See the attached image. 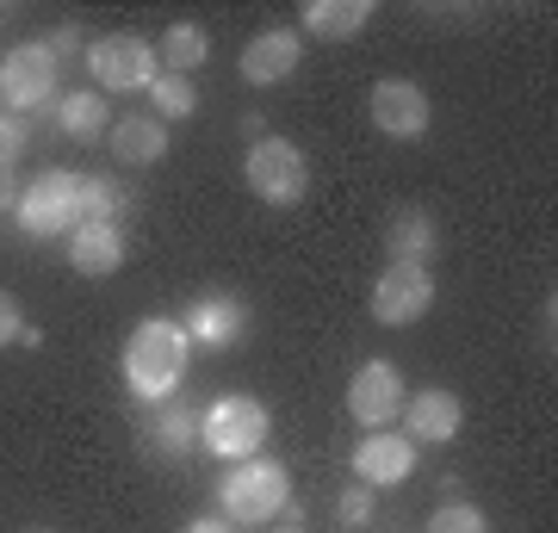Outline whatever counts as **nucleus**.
<instances>
[{
  "mask_svg": "<svg viewBox=\"0 0 558 533\" xmlns=\"http://www.w3.org/2000/svg\"><path fill=\"white\" fill-rule=\"evenodd\" d=\"M186 354H193V341H186V329L174 316H143L131 329V341H124V385L137 397H149V403H161L186 378Z\"/></svg>",
  "mask_w": 558,
  "mask_h": 533,
  "instance_id": "nucleus-1",
  "label": "nucleus"
},
{
  "mask_svg": "<svg viewBox=\"0 0 558 533\" xmlns=\"http://www.w3.org/2000/svg\"><path fill=\"white\" fill-rule=\"evenodd\" d=\"M292 502V472L279 465V459H236L230 472L218 477V509L223 521H242V528H255V521H274L279 509Z\"/></svg>",
  "mask_w": 558,
  "mask_h": 533,
  "instance_id": "nucleus-2",
  "label": "nucleus"
},
{
  "mask_svg": "<svg viewBox=\"0 0 558 533\" xmlns=\"http://www.w3.org/2000/svg\"><path fill=\"white\" fill-rule=\"evenodd\" d=\"M267 403L260 397H242V391H230V397H218L211 410H205V422H199V447L205 453H218V459H255L260 447H267Z\"/></svg>",
  "mask_w": 558,
  "mask_h": 533,
  "instance_id": "nucleus-3",
  "label": "nucleus"
},
{
  "mask_svg": "<svg viewBox=\"0 0 558 533\" xmlns=\"http://www.w3.org/2000/svg\"><path fill=\"white\" fill-rule=\"evenodd\" d=\"M87 75L100 94H143V87H156L161 57L137 32H106L100 44H87Z\"/></svg>",
  "mask_w": 558,
  "mask_h": 533,
  "instance_id": "nucleus-4",
  "label": "nucleus"
},
{
  "mask_svg": "<svg viewBox=\"0 0 558 533\" xmlns=\"http://www.w3.org/2000/svg\"><path fill=\"white\" fill-rule=\"evenodd\" d=\"M57 81H62V62L50 44H13L0 57V106L25 119V112H44L57 99Z\"/></svg>",
  "mask_w": 558,
  "mask_h": 533,
  "instance_id": "nucleus-5",
  "label": "nucleus"
},
{
  "mask_svg": "<svg viewBox=\"0 0 558 533\" xmlns=\"http://www.w3.org/2000/svg\"><path fill=\"white\" fill-rule=\"evenodd\" d=\"M242 180H248V193L260 198V205H299L304 193H311V161L299 156V143L286 137H260L255 149H248V161H242Z\"/></svg>",
  "mask_w": 558,
  "mask_h": 533,
  "instance_id": "nucleus-6",
  "label": "nucleus"
},
{
  "mask_svg": "<svg viewBox=\"0 0 558 533\" xmlns=\"http://www.w3.org/2000/svg\"><path fill=\"white\" fill-rule=\"evenodd\" d=\"M20 223L25 237H69L81 223V174L75 168H44L20 186Z\"/></svg>",
  "mask_w": 558,
  "mask_h": 533,
  "instance_id": "nucleus-7",
  "label": "nucleus"
},
{
  "mask_svg": "<svg viewBox=\"0 0 558 533\" xmlns=\"http://www.w3.org/2000/svg\"><path fill=\"white\" fill-rule=\"evenodd\" d=\"M435 311V274L428 267H410V261H391L379 279H373V323L385 329H410Z\"/></svg>",
  "mask_w": 558,
  "mask_h": 533,
  "instance_id": "nucleus-8",
  "label": "nucleus"
},
{
  "mask_svg": "<svg viewBox=\"0 0 558 533\" xmlns=\"http://www.w3.org/2000/svg\"><path fill=\"white\" fill-rule=\"evenodd\" d=\"M403 373L391 366V360H366L354 378H348V415H354L360 428H391L398 422V410H403Z\"/></svg>",
  "mask_w": 558,
  "mask_h": 533,
  "instance_id": "nucleus-9",
  "label": "nucleus"
},
{
  "mask_svg": "<svg viewBox=\"0 0 558 533\" xmlns=\"http://www.w3.org/2000/svg\"><path fill=\"white\" fill-rule=\"evenodd\" d=\"M428 119H435V106H428V94H422L416 81H379L373 87V124H379L385 137H398V143H416L422 131H428Z\"/></svg>",
  "mask_w": 558,
  "mask_h": 533,
  "instance_id": "nucleus-10",
  "label": "nucleus"
},
{
  "mask_svg": "<svg viewBox=\"0 0 558 533\" xmlns=\"http://www.w3.org/2000/svg\"><path fill=\"white\" fill-rule=\"evenodd\" d=\"M299 62H304V38L286 32V25H274V32L248 38V50H242V81L248 87H279L286 75H299Z\"/></svg>",
  "mask_w": 558,
  "mask_h": 533,
  "instance_id": "nucleus-11",
  "label": "nucleus"
},
{
  "mask_svg": "<svg viewBox=\"0 0 558 533\" xmlns=\"http://www.w3.org/2000/svg\"><path fill=\"white\" fill-rule=\"evenodd\" d=\"M416 472V440L410 435H366L354 447V477L366 490H391Z\"/></svg>",
  "mask_w": 558,
  "mask_h": 533,
  "instance_id": "nucleus-12",
  "label": "nucleus"
},
{
  "mask_svg": "<svg viewBox=\"0 0 558 533\" xmlns=\"http://www.w3.org/2000/svg\"><path fill=\"white\" fill-rule=\"evenodd\" d=\"M459 422H465V403H459L447 385H428V391L403 397V435L416 440H435V447H447V440L459 435Z\"/></svg>",
  "mask_w": 558,
  "mask_h": 533,
  "instance_id": "nucleus-13",
  "label": "nucleus"
},
{
  "mask_svg": "<svg viewBox=\"0 0 558 533\" xmlns=\"http://www.w3.org/2000/svg\"><path fill=\"white\" fill-rule=\"evenodd\" d=\"M69 267L81 279H112L124 267V230L119 223H75L69 230Z\"/></svg>",
  "mask_w": 558,
  "mask_h": 533,
  "instance_id": "nucleus-14",
  "label": "nucleus"
},
{
  "mask_svg": "<svg viewBox=\"0 0 558 533\" xmlns=\"http://www.w3.org/2000/svg\"><path fill=\"white\" fill-rule=\"evenodd\" d=\"M385 249H391V261H410V267H428L440 249V223L435 211H422V205H403L398 218L385 223Z\"/></svg>",
  "mask_w": 558,
  "mask_h": 533,
  "instance_id": "nucleus-15",
  "label": "nucleus"
},
{
  "mask_svg": "<svg viewBox=\"0 0 558 533\" xmlns=\"http://www.w3.org/2000/svg\"><path fill=\"white\" fill-rule=\"evenodd\" d=\"M180 329H186V341H199V348H230L248 329V304H236V298H199Z\"/></svg>",
  "mask_w": 558,
  "mask_h": 533,
  "instance_id": "nucleus-16",
  "label": "nucleus"
},
{
  "mask_svg": "<svg viewBox=\"0 0 558 533\" xmlns=\"http://www.w3.org/2000/svg\"><path fill=\"white\" fill-rule=\"evenodd\" d=\"M106 143H112V156H119L124 168H149V161L168 156V124L149 119V112H131V119H112Z\"/></svg>",
  "mask_w": 558,
  "mask_h": 533,
  "instance_id": "nucleus-17",
  "label": "nucleus"
},
{
  "mask_svg": "<svg viewBox=\"0 0 558 533\" xmlns=\"http://www.w3.org/2000/svg\"><path fill=\"white\" fill-rule=\"evenodd\" d=\"M57 124L69 143H100L112 131V112H106V94L100 87H75V94L57 99Z\"/></svg>",
  "mask_w": 558,
  "mask_h": 533,
  "instance_id": "nucleus-18",
  "label": "nucleus"
},
{
  "mask_svg": "<svg viewBox=\"0 0 558 533\" xmlns=\"http://www.w3.org/2000/svg\"><path fill=\"white\" fill-rule=\"evenodd\" d=\"M373 7L366 0H311L304 7V38H329V44H348L366 32Z\"/></svg>",
  "mask_w": 558,
  "mask_h": 533,
  "instance_id": "nucleus-19",
  "label": "nucleus"
},
{
  "mask_svg": "<svg viewBox=\"0 0 558 533\" xmlns=\"http://www.w3.org/2000/svg\"><path fill=\"white\" fill-rule=\"evenodd\" d=\"M156 57H161V75H193V69L211 57V38H205V25L180 20V25H168V38L156 44Z\"/></svg>",
  "mask_w": 558,
  "mask_h": 533,
  "instance_id": "nucleus-20",
  "label": "nucleus"
},
{
  "mask_svg": "<svg viewBox=\"0 0 558 533\" xmlns=\"http://www.w3.org/2000/svg\"><path fill=\"white\" fill-rule=\"evenodd\" d=\"M156 447L168 459H186L193 447H199V415L186 410V403H168V410H161V422H156Z\"/></svg>",
  "mask_w": 558,
  "mask_h": 533,
  "instance_id": "nucleus-21",
  "label": "nucleus"
},
{
  "mask_svg": "<svg viewBox=\"0 0 558 533\" xmlns=\"http://www.w3.org/2000/svg\"><path fill=\"white\" fill-rule=\"evenodd\" d=\"M149 99H156L161 124L168 119H193V112H199V87H193V75H156Z\"/></svg>",
  "mask_w": 558,
  "mask_h": 533,
  "instance_id": "nucleus-22",
  "label": "nucleus"
},
{
  "mask_svg": "<svg viewBox=\"0 0 558 533\" xmlns=\"http://www.w3.org/2000/svg\"><path fill=\"white\" fill-rule=\"evenodd\" d=\"M119 180H100V174H81V223H119Z\"/></svg>",
  "mask_w": 558,
  "mask_h": 533,
  "instance_id": "nucleus-23",
  "label": "nucleus"
},
{
  "mask_svg": "<svg viewBox=\"0 0 558 533\" xmlns=\"http://www.w3.org/2000/svg\"><path fill=\"white\" fill-rule=\"evenodd\" d=\"M422 533H490V521H484L478 502H440Z\"/></svg>",
  "mask_w": 558,
  "mask_h": 533,
  "instance_id": "nucleus-24",
  "label": "nucleus"
},
{
  "mask_svg": "<svg viewBox=\"0 0 558 533\" xmlns=\"http://www.w3.org/2000/svg\"><path fill=\"white\" fill-rule=\"evenodd\" d=\"M25 143H32V137H25V119H13V112H0V168H13Z\"/></svg>",
  "mask_w": 558,
  "mask_h": 533,
  "instance_id": "nucleus-25",
  "label": "nucleus"
},
{
  "mask_svg": "<svg viewBox=\"0 0 558 533\" xmlns=\"http://www.w3.org/2000/svg\"><path fill=\"white\" fill-rule=\"evenodd\" d=\"M341 521H348V528H360V521H373V490H366V484H354V490H341Z\"/></svg>",
  "mask_w": 558,
  "mask_h": 533,
  "instance_id": "nucleus-26",
  "label": "nucleus"
},
{
  "mask_svg": "<svg viewBox=\"0 0 558 533\" xmlns=\"http://www.w3.org/2000/svg\"><path fill=\"white\" fill-rule=\"evenodd\" d=\"M20 329H25V311H20V298H13L7 286H0V348H7V341H20Z\"/></svg>",
  "mask_w": 558,
  "mask_h": 533,
  "instance_id": "nucleus-27",
  "label": "nucleus"
},
{
  "mask_svg": "<svg viewBox=\"0 0 558 533\" xmlns=\"http://www.w3.org/2000/svg\"><path fill=\"white\" fill-rule=\"evenodd\" d=\"M0 211H20V180H13V168H0Z\"/></svg>",
  "mask_w": 558,
  "mask_h": 533,
  "instance_id": "nucleus-28",
  "label": "nucleus"
},
{
  "mask_svg": "<svg viewBox=\"0 0 558 533\" xmlns=\"http://www.w3.org/2000/svg\"><path fill=\"white\" fill-rule=\"evenodd\" d=\"M180 533H236L230 521H218V514H199V521H186Z\"/></svg>",
  "mask_w": 558,
  "mask_h": 533,
  "instance_id": "nucleus-29",
  "label": "nucleus"
},
{
  "mask_svg": "<svg viewBox=\"0 0 558 533\" xmlns=\"http://www.w3.org/2000/svg\"><path fill=\"white\" fill-rule=\"evenodd\" d=\"M279 533H304V528H279Z\"/></svg>",
  "mask_w": 558,
  "mask_h": 533,
  "instance_id": "nucleus-30",
  "label": "nucleus"
},
{
  "mask_svg": "<svg viewBox=\"0 0 558 533\" xmlns=\"http://www.w3.org/2000/svg\"><path fill=\"white\" fill-rule=\"evenodd\" d=\"M25 533H50V528H25Z\"/></svg>",
  "mask_w": 558,
  "mask_h": 533,
  "instance_id": "nucleus-31",
  "label": "nucleus"
}]
</instances>
